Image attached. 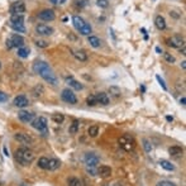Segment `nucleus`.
Segmentation results:
<instances>
[{
	"label": "nucleus",
	"instance_id": "f257e3e1",
	"mask_svg": "<svg viewBox=\"0 0 186 186\" xmlns=\"http://www.w3.org/2000/svg\"><path fill=\"white\" fill-rule=\"evenodd\" d=\"M33 71L36 74H38L41 77H42L45 81L49 82L52 85H56L57 84V77L56 75L53 74L52 68L48 66V64H46L45 61H37L36 64L33 65Z\"/></svg>",
	"mask_w": 186,
	"mask_h": 186
},
{
	"label": "nucleus",
	"instance_id": "f03ea898",
	"mask_svg": "<svg viewBox=\"0 0 186 186\" xmlns=\"http://www.w3.org/2000/svg\"><path fill=\"white\" fill-rule=\"evenodd\" d=\"M15 160L23 166H28L34 161V153L27 147H20L15 152Z\"/></svg>",
	"mask_w": 186,
	"mask_h": 186
},
{
	"label": "nucleus",
	"instance_id": "7ed1b4c3",
	"mask_svg": "<svg viewBox=\"0 0 186 186\" xmlns=\"http://www.w3.org/2000/svg\"><path fill=\"white\" fill-rule=\"evenodd\" d=\"M118 143L126 152H130V151L134 149V147H136V141H134V138L130 137L129 134H124V136H122L118 139Z\"/></svg>",
	"mask_w": 186,
	"mask_h": 186
},
{
	"label": "nucleus",
	"instance_id": "20e7f679",
	"mask_svg": "<svg viewBox=\"0 0 186 186\" xmlns=\"http://www.w3.org/2000/svg\"><path fill=\"white\" fill-rule=\"evenodd\" d=\"M32 127L34 129H37L39 133H42V136H47L48 134V124H47V119L43 117H39L33 119L32 122Z\"/></svg>",
	"mask_w": 186,
	"mask_h": 186
},
{
	"label": "nucleus",
	"instance_id": "39448f33",
	"mask_svg": "<svg viewBox=\"0 0 186 186\" xmlns=\"http://www.w3.org/2000/svg\"><path fill=\"white\" fill-rule=\"evenodd\" d=\"M23 46H24V38L22 36H19V34H13L12 37L6 41V47L9 49H12L14 47L20 48V47H23Z\"/></svg>",
	"mask_w": 186,
	"mask_h": 186
},
{
	"label": "nucleus",
	"instance_id": "423d86ee",
	"mask_svg": "<svg viewBox=\"0 0 186 186\" xmlns=\"http://www.w3.org/2000/svg\"><path fill=\"white\" fill-rule=\"evenodd\" d=\"M61 98L64 101L68 103V104H77V98L74 94V91L71 89H64L61 92Z\"/></svg>",
	"mask_w": 186,
	"mask_h": 186
},
{
	"label": "nucleus",
	"instance_id": "0eeeda50",
	"mask_svg": "<svg viewBox=\"0 0 186 186\" xmlns=\"http://www.w3.org/2000/svg\"><path fill=\"white\" fill-rule=\"evenodd\" d=\"M9 12L12 14H23L25 12V4L23 2H15L10 5Z\"/></svg>",
	"mask_w": 186,
	"mask_h": 186
},
{
	"label": "nucleus",
	"instance_id": "6e6552de",
	"mask_svg": "<svg viewBox=\"0 0 186 186\" xmlns=\"http://www.w3.org/2000/svg\"><path fill=\"white\" fill-rule=\"evenodd\" d=\"M167 45L171 47H175V48H181L185 46V39L180 36H173L167 39Z\"/></svg>",
	"mask_w": 186,
	"mask_h": 186
},
{
	"label": "nucleus",
	"instance_id": "1a4fd4ad",
	"mask_svg": "<svg viewBox=\"0 0 186 186\" xmlns=\"http://www.w3.org/2000/svg\"><path fill=\"white\" fill-rule=\"evenodd\" d=\"M38 18L41 20H45V22H51V20H53L56 18V14H55L53 10L45 9V10H42V12L38 14Z\"/></svg>",
	"mask_w": 186,
	"mask_h": 186
},
{
	"label": "nucleus",
	"instance_id": "9d476101",
	"mask_svg": "<svg viewBox=\"0 0 186 186\" xmlns=\"http://www.w3.org/2000/svg\"><path fill=\"white\" fill-rule=\"evenodd\" d=\"M36 32L39 36H51L53 33V28L49 27V25H46V24H37Z\"/></svg>",
	"mask_w": 186,
	"mask_h": 186
},
{
	"label": "nucleus",
	"instance_id": "9b49d317",
	"mask_svg": "<svg viewBox=\"0 0 186 186\" xmlns=\"http://www.w3.org/2000/svg\"><path fill=\"white\" fill-rule=\"evenodd\" d=\"M99 157L96 156L95 153H87L85 156V163L87 167H96L99 163Z\"/></svg>",
	"mask_w": 186,
	"mask_h": 186
},
{
	"label": "nucleus",
	"instance_id": "f8f14e48",
	"mask_svg": "<svg viewBox=\"0 0 186 186\" xmlns=\"http://www.w3.org/2000/svg\"><path fill=\"white\" fill-rule=\"evenodd\" d=\"M13 25H24L23 14H12V17H10V27Z\"/></svg>",
	"mask_w": 186,
	"mask_h": 186
},
{
	"label": "nucleus",
	"instance_id": "ddd939ff",
	"mask_svg": "<svg viewBox=\"0 0 186 186\" xmlns=\"http://www.w3.org/2000/svg\"><path fill=\"white\" fill-rule=\"evenodd\" d=\"M15 139H17L19 143L25 144V146H28V144H30V143L33 142V139L30 138L28 134H24V133H17V134H15Z\"/></svg>",
	"mask_w": 186,
	"mask_h": 186
},
{
	"label": "nucleus",
	"instance_id": "4468645a",
	"mask_svg": "<svg viewBox=\"0 0 186 186\" xmlns=\"http://www.w3.org/2000/svg\"><path fill=\"white\" fill-rule=\"evenodd\" d=\"M72 24H74V27H75V28L79 30V32H80V30L85 27L86 22H85V20L82 19L81 17H79V15H74V17H72Z\"/></svg>",
	"mask_w": 186,
	"mask_h": 186
},
{
	"label": "nucleus",
	"instance_id": "2eb2a0df",
	"mask_svg": "<svg viewBox=\"0 0 186 186\" xmlns=\"http://www.w3.org/2000/svg\"><path fill=\"white\" fill-rule=\"evenodd\" d=\"M28 104H29V101L24 95H19L14 99V105L17 108H25Z\"/></svg>",
	"mask_w": 186,
	"mask_h": 186
},
{
	"label": "nucleus",
	"instance_id": "dca6fc26",
	"mask_svg": "<svg viewBox=\"0 0 186 186\" xmlns=\"http://www.w3.org/2000/svg\"><path fill=\"white\" fill-rule=\"evenodd\" d=\"M19 119L22 120L23 123H30L33 120V114L32 113H29V111H25V110H22V111H19V114H18Z\"/></svg>",
	"mask_w": 186,
	"mask_h": 186
},
{
	"label": "nucleus",
	"instance_id": "f3484780",
	"mask_svg": "<svg viewBox=\"0 0 186 186\" xmlns=\"http://www.w3.org/2000/svg\"><path fill=\"white\" fill-rule=\"evenodd\" d=\"M95 98H96V101L98 104H101V105H108L109 104V96L105 94V92H98L95 94Z\"/></svg>",
	"mask_w": 186,
	"mask_h": 186
},
{
	"label": "nucleus",
	"instance_id": "a211bd4d",
	"mask_svg": "<svg viewBox=\"0 0 186 186\" xmlns=\"http://www.w3.org/2000/svg\"><path fill=\"white\" fill-rule=\"evenodd\" d=\"M96 173L99 175V176L101 177H109L111 175V169L109 166H105V165H103V166H100L98 170H96Z\"/></svg>",
	"mask_w": 186,
	"mask_h": 186
},
{
	"label": "nucleus",
	"instance_id": "6ab92c4d",
	"mask_svg": "<svg viewBox=\"0 0 186 186\" xmlns=\"http://www.w3.org/2000/svg\"><path fill=\"white\" fill-rule=\"evenodd\" d=\"M154 25H156V28L160 30L166 29V20H165V18L162 15H157L154 18Z\"/></svg>",
	"mask_w": 186,
	"mask_h": 186
},
{
	"label": "nucleus",
	"instance_id": "aec40b11",
	"mask_svg": "<svg viewBox=\"0 0 186 186\" xmlns=\"http://www.w3.org/2000/svg\"><path fill=\"white\" fill-rule=\"evenodd\" d=\"M61 167V162L58 161V160H56V158H49L48 160V167H47V170H49V171H56L57 169H60Z\"/></svg>",
	"mask_w": 186,
	"mask_h": 186
},
{
	"label": "nucleus",
	"instance_id": "412c9836",
	"mask_svg": "<svg viewBox=\"0 0 186 186\" xmlns=\"http://www.w3.org/2000/svg\"><path fill=\"white\" fill-rule=\"evenodd\" d=\"M67 84L70 85V87L75 89V90H82L84 89V86H82V84H80V82L77 80H75L74 77H70L67 79Z\"/></svg>",
	"mask_w": 186,
	"mask_h": 186
},
{
	"label": "nucleus",
	"instance_id": "4be33fe9",
	"mask_svg": "<svg viewBox=\"0 0 186 186\" xmlns=\"http://www.w3.org/2000/svg\"><path fill=\"white\" fill-rule=\"evenodd\" d=\"M158 163L161 165L162 169L167 170V171H173V170H175V166H173V165H172L170 161H167V160H160Z\"/></svg>",
	"mask_w": 186,
	"mask_h": 186
},
{
	"label": "nucleus",
	"instance_id": "5701e85b",
	"mask_svg": "<svg viewBox=\"0 0 186 186\" xmlns=\"http://www.w3.org/2000/svg\"><path fill=\"white\" fill-rule=\"evenodd\" d=\"M182 148L179 147V146H172L169 148V153L171 154V156H181L182 154Z\"/></svg>",
	"mask_w": 186,
	"mask_h": 186
},
{
	"label": "nucleus",
	"instance_id": "b1692460",
	"mask_svg": "<svg viewBox=\"0 0 186 186\" xmlns=\"http://www.w3.org/2000/svg\"><path fill=\"white\" fill-rule=\"evenodd\" d=\"M87 41H89V43H90L91 47H94V48L100 47V39H99L98 37H95V36H89V37H87Z\"/></svg>",
	"mask_w": 186,
	"mask_h": 186
},
{
	"label": "nucleus",
	"instance_id": "393cba45",
	"mask_svg": "<svg viewBox=\"0 0 186 186\" xmlns=\"http://www.w3.org/2000/svg\"><path fill=\"white\" fill-rule=\"evenodd\" d=\"M79 127H80V122L79 120H74L71 124H70V128H68V133L70 134H76L77 130H79Z\"/></svg>",
	"mask_w": 186,
	"mask_h": 186
},
{
	"label": "nucleus",
	"instance_id": "a878e982",
	"mask_svg": "<svg viewBox=\"0 0 186 186\" xmlns=\"http://www.w3.org/2000/svg\"><path fill=\"white\" fill-rule=\"evenodd\" d=\"M74 56H75L79 61H82V62L87 60V55H86V52H85V51H82V49H80V51H75V52H74Z\"/></svg>",
	"mask_w": 186,
	"mask_h": 186
},
{
	"label": "nucleus",
	"instance_id": "bb28decb",
	"mask_svg": "<svg viewBox=\"0 0 186 186\" xmlns=\"http://www.w3.org/2000/svg\"><path fill=\"white\" fill-rule=\"evenodd\" d=\"M142 143H143V147H144V151H146L147 153H149V152H152V149H153V147H152V143L147 139V138H143L142 139Z\"/></svg>",
	"mask_w": 186,
	"mask_h": 186
},
{
	"label": "nucleus",
	"instance_id": "cd10ccee",
	"mask_svg": "<svg viewBox=\"0 0 186 186\" xmlns=\"http://www.w3.org/2000/svg\"><path fill=\"white\" fill-rule=\"evenodd\" d=\"M67 184H68V186H82L81 180L77 177H70L67 180Z\"/></svg>",
	"mask_w": 186,
	"mask_h": 186
},
{
	"label": "nucleus",
	"instance_id": "c85d7f7f",
	"mask_svg": "<svg viewBox=\"0 0 186 186\" xmlns=\"http://www.w3.org/2000/svg\"><path fill=\"white\" fill-rule=\"evenodd\" d=\"M18 56L22 57V58H27L29 56V49L25 47H20L18 48Z\"/></svg>",
	"mask_w": 186,
	"mask_h": 186
},
{
	"label": "nucleus",
	"instance_id": "c756f323",
	"mask_svg": "<svg viewBox=\"0 0 186 186\" xmlns=\"http://www.w3.org/2000/svg\"><path fill=\"white\" fill-rule=\"evenodd\" d=\"M38 167L43 169V170H47V167H48V158L47 157H41L38 160Z\"/></svg>",
	"mask_w": 186,
	"mask_h": 186
},
{
	"label": "nucleus",
	"instance_id": "7c9ffc66",
	"mask_svg": "<svg viewBox=\"0 0 186 186\" xmlns=\"http://www.w3.org/2000/svg\"><path fill=\"white\" fill-rule=\"evenodd\" d=\"M87 133H89V136L90 137H92V138H95L98 134H99V127L98 126H92V127H90L89 128V130H87Z\"/></svg>",
	"mask_w": 186,
	"mask_h": 186
},
{
	"label": "nucleus",
	"instance_id": "2f4dec72",
	"mask_svg": "<svg viewBox=\"0 0 186 186\" xmlns=\"http://www.w3.org/2000/svg\"><path fill=\"white\" fill-rule=\"evenodd\" d=\"M91 30H92V29H91V25H90L89 23H86L85 27L80 30V34H82V36H90Z\"/></svg>",
	"mask_w": 186,
	"mask_h": 186
},
{
	"label": "nucleus",
	"instance_id": "473e14b6",
	"mask_svg": "<svg viewBox=\"0 0 186 186\" xmlns=\"http://www.w3.org/2000/svg\"><path fill=\"white\" fill-rule=\"evenodd\" d=\"M86 104H87L89 107H95V105L98 104L95 95H90V96H87V99H86Z\"/></svg>",
	"mask_w": 186,
	"mask_h": 186
},
{
	"label": "nucleus",
	"instance_id": "72a5a7b5",
	"mask_svg": "<svg viewBox=\"0 0 186 186\" xmlns=\"http://www.w3.org/2000/svg\"><path fill=\"white\" fill-rule=\"evenodd\" d=\"M52 120H53L56 124H61L62 122L65 120V117L62 115V114H53V115H52Z\"/></svg>",
	"mask_w": 186,
	"mask_h": 186
},
{
	"label": "nucleus",
	"instance_id": "f704fd0d",
	"mask_svg": "<svg viewBox=\"0 0 186 186\" xmlns=\"http://www.w3.org/2000/svg\"><path fill=\"white\" fill-rule=\"evenodd\" d=\"M163 56H165V60H166V61L169 62V64H173V62L176 61V60H175V57H173L171 53H169V52H165V53H163Z\"/></svg>",
	"mask_w": 186,
	"mask_h": 186
},
{
	"label": "nucleus",
	"instance_id": "c9c22d12",
	"mask_svg": "<svg viewBox=\"0 0 186 186\" xmlns=\"http://www.w3.org/2000/svg\"><path fill=\"white\" fill-rule=\"evenodd\" d=\"M42 92H43V86H36L34 87V90H33V95L36 96V98H38L41 94H42Z\"/></svg>",
	"mask_w": 186,
	"mask_h": 186
},
{
	"label": "nucleus",
	"instance_id": "e433bc0d",
	"mask_svg": "<svg viewBox=\"0 0 186 186\" xmlns=\"http://www.w3.org/2000/svg\"><path fill=\"white\" fill-rule=\"evenodd\" d=\"M156 186H176L173 182H171V181H167V180H162V181H160V182H157V185Z\"/></svg>",
	"mask_w": 186,
	"mask_h": 186
},
{
	"label": "nucleus",
	"instance_id": "4c0bfd02",
	"mask_svg": "<svg viewBox=\"0 0 186 186\" xmlns=\"http://www.w3.org/2000/svg\"><path fill=\"white\" fill-rule=\"evenodd\" d=\"M87 0H75V4L77 5V6H80V8H84V6H86L87 5Z\"/></svg>",
	"mask_w": 186,
	"mask_h": 186
},
{
	"label": "nucleus",
	"instance_id": "58836bf2",
	"mask_svg": "<svg viewBox=\"0 0 186 186\" xmlns=\"http://www.w3.org/2000/svg\"><path fill=\"white\" fill-rule=\"evenodd\" d=\"M96 4L100 6V8H108L109 6V3H108V0H98Z\"/></svg>",
	"mask_w": 186,
	"mask_h": 186
},
{
	"label": "nucleus",
	"instance_id": "ea45409f",
	"mask_svg": "<svg viewBox=\"0 0 186 186\" xmlns=\"http://www.w3.org/2000/svg\"><path fill=\"white\" fill-rule=\"evenodd\" d=\"M36 45H37L38 47H41V48H46V47H48V42H47V41H37Z\"/></svg>",
	"mask_w": 186,
	"mask_h": 186
},
{
	"label": "nucleus",
	"instance_id": "a19ab883",
	"mask_svg": "<svg viewBox=\"0 0 186 186\" xmlns=\"http://www.w3.org/2000/svg\"><path fill=\"white\" fill-rule=\"evenodd\" d=\"M156 79H157V81L160 82V85L162 86V89H163V90H167V86H166V84H165V81L161 79V76H160V75H156Z\"/></svg>",
	"mask_w": 186,
	"mask_h": 186
},
{
	"label": "nucleus",
	"instance_id": "79ce46f5",
	"mask_svg": "<svg viewBox=\"0 0 186 186\" xmlns=\"http://www.w3.org/2000/svg\"><path fill=\"white\" fill-rule=\"evenodd\" d=\"M12 29H14V30H17V32H25V28H24V25H13L12 27Z\"/></svg>",
	"mask_w": 186,
	"mask_h": 186
},
{
	"label": "nucleus",
	"instance_id": "37998d69",
	"mask_svg": "<svg viewBox=\"0 0 186 186\" xmlns=\"http://www.w3.org/2000/svg\"><path fill=\"white\" fill-rule=\"evenodd\" d=\"M6 100H8V95L5 94V92L0 91V101H2V103H5Z\"/></svg>",
	"mask_w": 186,
	"mask_h": 186
},
{
	"label": "nucleus",
	"instance_id": "c03bdc74",
	"mask_svg": "<svg viewBox=\"0 0 186 186\" xmlns=\"http://www.w3.org/2000/svg\"><path fill=\"white\" fill-rule=\"evenodd\" d=\"M86 171H87L90 175H92V176H95V173H96L95 167H87V169H86Z\"/></svg>",
	"mask_w": 186,
	"mask_h": 186
},
{
	"label": "nucleus",
	"instance_id": "a18cd8bd",
	"mask_svg": "<svg viewBox=\"0 0 186 186\" xmlns=\"http://www.w3.org/2000/svg\"><path fill=\"white\" fill-rule=\"evenodd\" d=\"M107 186H123V185L119 184V182H113V184H108Z\"/></svg>",
	"mask_w": 186,
	"mask_h": 186
},
{
	"label": "nucleus",
	"instance_id": "49530a36",
	"mask_svg": "<svg viewBox=\"0 0 186 186\" xmlns=\"http://www.w3.org/2000/svg\"><path fill=\"white\" fill-rule=\"evenodd\" d=\"M180 103H181L182 105H185V104H186V99H185V96H182V98L180 99Z\"/></svg>",
	"mask_w": 186,
	"mask_h": 186
},
{
	"label": "nucleus",
	"instance_id": "de8ad7c7",
	"mask_svg": "<svg viewBox=\"0 0 186 186\" xmlns=\"http://www.w3.org/2000/svg\"><path fill=\"white\" fill-rule=\"evenodd\" d=\"M185 64H186V61H182V62H181V67H182L184 70L186 68V65H185Z\"/></svg>",
	"mask_w": 186,
	"mask_h": 186
},
{
	"label": "nucleus",
	"instance_id": "09e8293b",
	"mask_svg": "<svg viewBox=\"0 0 186 186\" xmlns=\"http://www.w3.org/2000/svg\"><path fill=\"white\" fill-rule=\"evenodd\" d=\"M156 52H158V53H162V49H161L160 47H156Z\"/></svg>",
	"mask_w": 186,
	"mask_h": 186
},
{
	"label": "nucleus",
	"instance_id": "8fccbe9b",
	"mask_svg": "<svg viewBox=\"0 0 186 186\" xmlns=\"http://www.w3.org/2000/svg\"><path fill=\"white\" fill-rule=\"evenodd\" d=\"M52 4H58V0H49Z\"/></svg>",
	"mask_w": 186,
	"mask_h": 186
},
{
	"label": "nucleus",
	"instance_id": "3c124183",
	"mask_svg": "<svg viewBox=\"0 0 186 186\" xmlns=\"http://www.w3.org/2000/svg\"><path fill=\"white\" fill-rule=\"evenodd\" d=\"M181 53H182V55H185V46L181 48Z\"/></svg>",
	"mask_w": 186,
	"mask_h": 186
},
{
	"label": "nucleus",
	"instance_id": "603ef678",
	"mask_svg": "<svg viewBox=\"0 0 186 186\" xmlns=\"http://www.w3.org/2000/svg\"><path fill=\"white\" fill-rule=\"evenodd\" d=\"M4 152H5V156H9V153H8V149H6V148H4Z\"/></svg>",
	"mask_w": 186,
	"mask_h": 186
},
{
	"label": "nucleus",
	"instance_id": "864d4df0",
	"mask_svg": "<svg viewBox=\"0 0 186 186\" xmlns=\"http://www.w3.org/2000/svg\"><path fill=\"white\" fill-rule=\"evenodd\" d=\"M65 2H66V0H58V3H60V4H64Z\"/></svg>",
	"mask_w": 186,
	"mask_h": 186
},
{
	"label": "nucleus",
	"instance_id": "5fc2aeb1",
	"mask_svg": "<svg viewBox=\"0 0 186 186\" xmlns=\"http://www.w3.org/2000/svg\"><path fill=\"white\" fill-rule=\"evenodd\" d=\"M166 119H167V120H169V122H172V117H167V118H166Z\"/></svg>",
	"mask_w": 186,
	"mask_h": 186
},
{
	"label": "nucleus",
	"instance_id": "6e6d98bb",
	"mask_svg": "<svg viewBox=\"0 0 186 186\" xmlns=\"http://www.w3.org/2000/svg\"><path fill=\"white\" fill-rule=\"evenodd\" d=\"M0 68H2V62H0Z\"/></svg>",
	"mask_w": 186,
	"mask_h": 186
}]
</instances>
